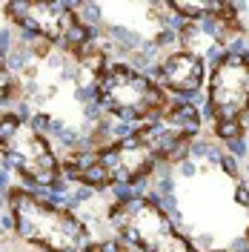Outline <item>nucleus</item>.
<instances>
[{"label": "nucleus", "instance_id": "f257e3e1", "mask_svg": "<svg viewBox=\"0 0 249 252\" xmlns=\"http://www.w3.org/2000/svg\"><path fill=\"white\" fill-rule=\"evenodd\" d=\"M201 112L192 103L175 100L157 118L140 124L132 138L94 152H69L61 172L80 187L94 192L118 184H138L155 175L157 166H175L187 158L189 143L201 132Z\"/></svg>", "mask_w": 249, "mask_h": 252}, {"label": "nucleus", "instance_id": "f03ea898", "mask_svg": "<svg viewBox=\"0 0 249 252\" xmlns=\"http://www.w3.org/2000/svg\"><path fill=\"white\" fill-rule=\"evenodd\" d=\"M6 204L15 215L17 238L37 247V252H100L97 238L75 212L46 204L23 187L9 189Z\"/></svg>", "mask_w": 249, "mask_h": 252}, {"label": "nucleus", "instance_id": "7ed1b4c3", "mask_svg": "<svg viewBox=\"0 0 249 252\" xmlns=\"http://www.w3.org/2000/svg\"><path fill=\"white\" fill-rule=\"evenodd\" d=\"M3 12L15 32H26L46 46L61 49L75 61H89L100 52V34L80 26L75 3H3Z\"/></svg>", "mask_w": 249, "mask_h": 252}, {"label": "nucleus", "instance_id": "20e7f679", "mask_svg": "<svg viewBox=\"0 0 249 252\" xmlns=\"http://www.w3.org/2000/svg\"><path fill=\"white\" fill-rule=\"evenodd\" d=\"M94 94L100 109L121 124H146L169 106L166 92L149 75L132 69L126 61H106L94 72Z\"/></svg>", "mask_w": 249, "mask_h": 252}, {"label": "nucleus", "instance_id": "39448f33", "mask_svg": "<svg viewBox=\"0 0 249 252\" xmlns=\"http://www.w3.org/2000/svg\"><path fill=\"white\" fill-rule=\"evenodd\" d=\"M212 135L220 143L247 138L249 121V52L247 55H220L209 66L206 78V106Z\"/></svg>", "mask_w": 249, "mask_h": 252}, {"label": "nucleus", "instance_id": "423d86ee", "mask_svg": "<svg viewBox=\"0 0 249 252\" xmlns=\"http://www.w3.org/2000/svg\"><path fill=\"white\" fill-rule=\"evenodd\" d=\"M0 155L12 172L23 178L29 192L52 189L61 181V160L55 155V146L43 132H37L31 121H23L15 109L0 115Z\"/></svg>", "mask_w": 249, "mask_h": 252}, {"label": "nucleus", "instance_id": "0eeeda50", "mask_svg": "<svg viewBox=\"0 0 249 252\" xmlns=\"http://www.w3.org/2000/svg\"><path fill=\"white\" fill-rule=\"evenodd\" d=\"M106 218L118 241L140 252H201L152 198L112 204Z\"/></svg>", "mask_w": 249, "mask_h": 252}, {"label": "nucleus", "instance_id": "6e6552de", "mask_svg": "<svg viewBox=\"0 0 249 252\" xmlns=\"http://www.w3.org/2000/svg\"><path fill=\"white\" fill-rule=\"evenodd\" d=\"M149 78L166 94H175L178 100L195 106L201 100V89L203 80H206V63L181 49V52H172L166 58H160L149 69Z\"/></svg>", "mask_w": 249, "mask_h": 252}, {"label": "nucleus", "instance_id": "1a4fd4ad", "mask_svg": "<svg viewBox=\"0 0 249 252\" xmlns=\"http://www.w3.org/2000/svg\"><path fill=\"white\" fill-rule=\"evenodd\" d=\"M20 97V78L9 69V61L6 55H0V103L9 106L12 100Z\"/></svg>", "mask_w": 249, "mask_h": 252}, {"label": "nucleus", "instance_id": "9d476101", "mask_svg": "<svg viewBox=\"0 0 249 252\" xmlns=\"http://www.w3.org/2000/svg\"><path fill=\"white\" fill-rule=\"evenodd\" d=\"M75 15H78L80 26L94 29V32L103 29V6H97V3H75Z\"/></svg>", "mask_w": 249, "mask_h": 252}, {"label": "nucleus", "instance_id": "9b49d317", "mask_svg": "<svg viewBox=\"0 0 249 252\" xmlns=\"http://www.w3.org/2000/svg\"><path fill=\"white\" fill-rule=\"evenodd\" d=\"M172 169H175V172L181 175L184 181H195V178H198V172H201V166H198L195 160H189V158H184L181 163H175Z\"/></svg>", "mask_w": 249, "mask_h": 252}, {"label": "nucleus", "instance_id": "f8f14e48", "mask_svg": "<svg viewBox=\"0 0 249 252\" xmlns=\"http://www.w3.org/2000/svg\"><path fill=\"white\" fill-rule=\"evenodd\" d=\"M9 166L6 163H0V198H6L9 195V189H12V178H9Z\"/></svg>", "mask_w": 249, "mask_h": 252}, {"label": "nucleus", "instance_id": "ddd939ff", "mask_svg": "<svg viewBox=\"0 0 249 252\" xmlns=\"http://www.w3.org/2000/svg\"><path fill=\"white\" fill-rule=\"evenodd\" d=\"M100 252H126V247L115 238V241H103V244H100Z\"/></svg>", "mask_w": 249, "mask_h": 252}, {"label": "nucleus", "instance_id": "4468645a", "mask_svg": "<svg viewBox=\"0 0 249 252\" xmlns=\"http://www.w3.org/2000/svg\"><path fill=\"white\" fill-rule=\"evenodd\" d=\"M206 252H229L226 247H215V250H206Z\"/></svg>", "mask_w": 249, "mask_h": 252}, {"label": "nucleus", "instance_id": "2eb2a0df", "mask_svg": "<svg viewBox=\"0 0 249 252\" xmlns=\"http://www.w3.org/2000/svg\"><path fill=\"white\" fill-rule=\"evenodd\" d=\"M247 138H249V135H247Z\"/></svg>", "mask_w": 249, "mask_h": 252}, {"label": "nucleus", "instance_id": "dca6fc26", "mask_svg": "<svg viewBox=\"0 0 249 252\" xmlns=\"http://www.w3.org/2000/svg\"><path fill=\"white\" fill-rule=\"evenodd\" d=\"M247 166H249V163H247Z\"/></svg>", "mask_w": 249, "mask_h": 252}]
</instances>
